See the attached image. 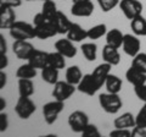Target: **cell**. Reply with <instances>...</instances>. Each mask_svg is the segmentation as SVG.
<instances>
[{
    "mask_svg": "<svg viewBox=\"0 0 146 137\" xmlns=\"http://www.w3.org/2000/svg\"><path fill=\"white\" fill-rule=\"evenodd\" d=\"M82 135L84 137H100V131H99L96 125L90 124L89 122V124L85 126L83 132H82Z\"/></svg>",
    "mask_w": 146,
    "mask_h": 137,
    "instance_id": "35",
    "label": "cell"
},
{
    "mask_svg": "<svg viewBox=\"0 0 146 137\" xmlns=\"http://www.w3.org/2000/svg\"><path fill=\"white\" fill-rule=\"evenodd\" d=\"M9 127V118L7 114L1 111L0 113V132H5Z\"/></svg>",
    "mask_w": 146,
    "mask_h": 137,
    "instance_id": "39",
    "label": "cell"
},
{
    "mask_svg": "<svg viewBox=\"0 0 146 137\" xmlns=\"http://www.w3.org/2000/svg\"><path fill=\"white\" fill-rule=\"evenodd\" d=\"M73 3H80V1H89V0H72Z\"/></svg>",
    "mask_w": 146,
    "mask_h": 137,
    "instance_id": "47",
    "label": "cell"
},
{
    "mask_svg": "<svg viewBox=\"0 0 146 137\" xmlns=\"http://www.w3.org/2000/svg\"><path fill=\"white\" fill-rule=\"evenodd\" d=\"M131 137H146V129L140 126H134L131 129Z\"/></svg>",
    "mask_w": 146,
    "mask_h": 137,
    "instance_id": "41",
    "label": "cell"
},
{
    "mask_svg": "<svg viewBox=\"0 0 146 137\" xmlns=\"http://www.w3.org/2000/svg\"><path fill=\"white\" fill-rule=\"evenodd\" d=\"M34 31H35V38H39V39L52 38L57 34L56 28H55L54 25L50 21L45 22L43 25L34 26Z\"/></svg>",
    "mask_w": 146,
    "mask_h": 137,
    "instance_id": "15",
    "label": "cell"
},
{
    "mask_svg": "<svg viewBox=\"0 0 146 137\" xmlns=\"http://www.w3.org/2000/svg\"><path fill=\"white\" fill-rule=\"evenodd\" d=\"M68 126L71 127V130L76 134H82L83 130L85 129V126L89 124V118L88 115L82 111V110H76L70 114L68 116Z\"/></svg>",
    "mask_w": 146,
    "mask_h": 137,
    "instance_id": "5",
    "label": "cell"
},
{
    "mask_svg": "<svg viewBox=\"0 0 146 137\" xmlns=\"http://www.w3.org/2000/svg\"><path fill=\"white\" fill-rule=\"evenodd\" d=\"M55 49L58 53H61L65 58H74L77 55V48L73 45V42L68 38H62L56 40L55 43Z\"/></svg>",
    "mask_w": 146,
    "mask_h": 137,
    "instance_id": "14",
    "label": "cell"
},
{
    "mask_svg": "<svg viewBox=\"0 0 146 137\" xmlns=\"http://www.w3.org/2000/svg\"><path fill=\"white\" fill-rule=\"evenodd\" d=\"M9 65V58L6 54H0V70L6 68Z\"/></svg>",
    "mask_w": 146,
    "mask_h": 137,
    "instance_id": "44",
    "label": "cell"
},
{
    "mask_svg": "<svg viewBox=\"0 0 146 137\" xmlns=\"http://www.w3.org/2000/svg\"><path fill=\"white\" fill-rule=\"evenodd\" d=\"M27 1H32V0H27Z\"/></svg>",
    "mask_w": 146,
    "mask_h": 137,
    "instance_id": "49",
    "label": "cell"
},
{
    "mask_svg": "<svg viewBox=\"0 0 146 137\" xmlns=\"http://www.w3.org/2000/svg\"><path fill=\"white\" fill-rule=\"evenodd\" d=\"M34 49L35 48L33 47V44L28 40H15L12 44L13 54L21 60H28Z\"/></svg>",
    "mask_w": 146,
    "mask_h": 137,
    "instance_id": "10",
    "label": "cell"
},
{
    "mask_svg": "<svg viewBox=\"0 0 146 137\" xmlns=\"http://www.w3.org/2000/svg\"><path fill=\"white\" fill-rule=\"evenodd\" d=\"M16 76L18 79H34L36 76V68L34 66H32L29 62L23 64L17 68L16 71Z\"/></svg>",
    "mask_w": 146,
    "mask_h": 137,
    "instance_id": "30",
    "label": "cell"
},
{
    "mask_svg": "<svg viewBox=\"0 0 146 137\" xmlns=\"http://www.w3.org/2000/svg\"><path fill=\"white\" fill-rule=\"evenodd\" d=\"M50 22L54 25V27L56 28L57 34H67L68 30L72 25V22L68 20V17L61 11H57L52 16V19L50 20Z\"/></svg>",
    "mask_w": 146,
    "mask_h": 137,
    "instance_id": "12",
    "label": "cell"
},
{
    "mask_svg": "<svg viewBox=\"0 0 146 137\" xmlns=\"http://www.w3.org/2000/svg\"><path fill=\"white\" fill-rule=\"evenodd\" d=\"M82 77H83V74H82L79 66L72 65L66 70V81L70 82L71 85L77 86L80 82Z\"/></svg>",
    "mask_w": 146,
    "mask_h": 137,
    "instance_id": "27",
    "label": "cell"
},
{
    "mask_svg": "<svg viewBox=\"0 0 146 137\" xmlns=\"http://www.w3.org/2000/svg\"><path fill=\"white\" fill-rule=\"evenodd\" d=\"M94 9H95L94 4L91 3V0H89V1L73 3L71 7V12L76 17H89L93 15Z\"/></svg>",
    "mask_w": 146,
    "mask_h": 137,
    "instance_id": "13",
    "label": "cell"
},
{
    "mask_svg": "<svg viewBox=\"0 0 146 137\" xmlns=\"http://www.w3.org/2000/svg\"><path fill=\"white\" fill-rule=\"evenodd\" d=\"M145 105H146V103H145Z\"/></svg>",
    "mask_w": 146,
    "mask_h": 137,
    "instance_id": "50",
    "label": "cell"
},
{
    "mask_svg": "<svg viewBox=\"0 0 146 137\" xmlns=\"http://www.w3.org/2000/svg\"><path fill=\"white\" fill-rule=\"evenodd\" d=\"M48 55H49V53H46V52L34 49V52L32 53V55L28 59V62L32 66H34L35 68H40V70H42L43 67L48 65Z\"/></svg>",
    "mask_w": 146,
    "mask_h": 137,
    "instance_id": "20",
    "label": "cell"
},
{
    "mask_svg": "<svg viewBox=\"0 0 146 137\" xmlns=\"http://www.w3.org/2000/svg\"><path fill=\"white\" fill-rule=\"evenodd\" d=\"M6 83H7V75L3 70H0V89L5 88Z\"/></svg>",
    "mask_w": 146,
    "mask_h": 137,
    "instance_id": "45",
    "label": "cell"
},
{
    "mask_svg": "<svg viewBox=\"0 0 146 137\" xmlns=\"http://www.w3.org/2000/svg\"><path fill=\"white\" fill-rule=\"evenodd\" d=\"M10 36L15 40H29L35 38L34 25L23 21H16L10 27Z\"/></svg>",
    "mask_w": 146,
    "mask_h": 137,
    "instance_id": "2",
    "label": "cell"
},
{
    "mask_svg": "<svg viewBox=\"0 0 146 137\" xmlns=\"http://www.w3.org/2000/svg\"><path fill=\"white\" fill-rule=\"evenodd\" d=\"M63 108H65V102H62V100H57V99L44 104V107H43V116H44L45 122H46L48 125H52L54 122L57 120L58 115L63 111Z\"/></svg>",
    "mask_w": 146,
    "mask_h": 137,
    "instance_id": "3",
    "label": "cell"
},
{
    "mask_svg": "<svg viewBox=\"0 0 146 137\" xmlns=\"http://www.w3.org/2000/svg\"><path fill=\"white\" fill-rule=\"evenodd\" d=\"M88 33V39H91V40H95V39H99L106 36L107 33V27L105 24H99V25H95L93 26L91 28H89L86 31Z\"/></svg>",
    "mask_w": 146,
    "mask_h": 137,
    "instance_id": "31",
    "label": "cell"
},
{
    "mask_svg": "<svg viewBox=\"0 0 146 137\" xmlns=\"http://www.w3.org/2000/svg\"><path fill=\"white\" fill-rule=\"evenodd\" d=\"M105 86H106L107 92L110 93H119L123 86V82L118 76L110 74L107 76L106 81H105Z\"/></svg>",
    "mask_w": 146,
    "mask_h": 137,
    "instance_id": "24",
    "label": "cell"
},
{
    "mask_svg": "<svg viewBox=\"0 0 146 137\" xmlns=\"http://www.w3.org/2000/svg\"><path fill=\"white\" fill-rule=\"evenodd\" d=\"M99 104L107 114H117L123 107V102L118 93H101L99 95Z\"/></svg>",
    "mask_w": 146,
    "mask_h": 137,
    "instance_id": "1",
    "label": "cell"
},
{
    "mask_svg": "<svg viewBox=\"0 0 146 137\" xmlns=\"http://www.w3.org/2000/svg\"><path fill=\"white\" fill-rule=\"evenodd\" d=\"M102 59L105 62H108L110 65L116 66L121 62V54L117 48L106 44L102 49Z\"/></svg>",
    "mask_w": 146,
    "mask_h": 137,
    "instance_id": "16",
    "label": "cell"
},
{
    "mask_svg": "<svg viewBox=\"0 0 146 137\" xmlns=\"http://www.w3.org/2000/svg\"><path fill=\"white\" fill-rule=\"evenodd\" d=\"M20 97H31L34 93V83L31 79H18Z\"/></svg>",
    "mask_w": 146,
    "mask_h": 137,
    "instance_id": "25",
    "label": "cell"
},
{
    "mask_svg": "<svg viewBox=\"0 0 146 137\" xmlns=\"http://www.w3.org/2000/svg\"><path fill=\"white\" fill-rule=\"evenodd\" d=\"M134 93L138 97V99L143 100L144 103H146V83L144 85H139L134 87Z\"/></svg>",
    "mask_w": 146,
    "mask_h": 137,
    "instance_id": "38",
    "label": "cell"
},
{
    "mask_svg": "<svg viewBox=\"0 0 146 137\" xmlns=\"http://www.w3.org/2000/svg\"><path fill=\"white\" fill-rule=\"evenodd\" d=\"M111 137H131V130L130 129H116L110 132Z\"/></svg>",
    "mask_w": 146,
    "mask_h": 137,
    "instance_id": "37",
    "label": "cell"
},
{
    "mask_svg": "<svg viewBox=\"0 0 146 137\" xmlns=\"http://www.w3.org/2000/svg\"><path fill=\"white\" fill-rule=\"evenodd\" d=\"M96 1L104 12H108L113 10L117 5H119L121 0H96Z\"/></svg>",
    "mask_w": 146,
    "mask_h": 137,
    "instance_id": "34",
    "label": "cell"
},
{
    "mask_svg": "<svg viewBox=\"0 0 146 137\" xmlns=\"http://www.w3.org/2000/svg\"><path fill=\"white\" fill-rule=\"evenodd\" d=\"M67 38L70 40H72V42L79 43V42H82V40L88 38V33H86V30H84L80 25L72 22L70 30H68V32H67Z\"/></svg>",
    "mask_w": 146,
    "mask_h": 137,
    "instance_id": "19",
    "label": "cell"
},
{
    "mask_svg": "<svg viewBox=\"0 0 146 137\" xmlns=\"http://www.w3.org/2000/svg\"><path fill=\"white\" fill-rule=\"evenodd\" d=\"M123 52H124L128 56L134 58L136 54L140 53V48H141V42L138 36L135 34H124V39H123V44H122Z\"/></svg>",
    "mask_w": 146,
    "mask_h": 137,
    "instance_id": "9",
    "label": "cell"
},
{
    "mask_svg": "<svg viewBox=\"0 0 146 137\" xmlns=\"http://www.w3.org/2000/svg\"><path fill=\"white\" fill-rule=\"evenodd\" d=\"M130 28L133 33L138 37H145L146 36V19L143 15H139L130 20Z\"/></svg>",
    "mask_w": 146,
    "mask_h": 137,
    "instance_id": "23",
    "label": "cell"
},
{
    "mask_svg": "<svg viewBox=\"0 0 146 137\" xmlns=\"http://www.w3.org/2000/svg\"><path fill=\"white\" fill-rule=\"evenodd\" d=\"M113 126L116 129H133L135 126V116L131 113L127 111L115 119Z\"/></svg>",
    "mask_w": 146,
    "mask_h": 137,
    "instance_id": "21",
    "label": "cell"
},
{
    "mask_svg": "<svg viewBox=\"0 0 146 137\" xmlns=\"http://www.w3.org/2000/svg\"><path fill=\"white\" fill-rule=\"evenodd\" d=\"M7 52V43L5 40V37L0 33V54H6Z\"/></svg>",
    "mask_w": 146,
    "mask_h": 137,
    "instance_id": "43",
    "label": "cell"
},
{
    "mask_svg": "<svg viewBox=\"0 0 146 137\" xmlns=\"http://www.w3.org/2000/svg\"><path fill=\"white\" fill-rule=\"evenodd\" d=\"M111 67L112 65H110L108 62H102L100 64V65H98L96 67L94 68V71L91 72V75L94 76V79L96 80V82L100 85V87H102V86L105 85V81H106L107 76L111 74Z\"/></svg>",
    "mask_w": 146,
    "mask_h": 137,
    "instance_id": "18",
    "label": "cell"
},
{
    "mask_svg": "<svg viewBox=\"0 0 146 137\" xmlns=\"http://www.w3.org/2000/svg\"><path fill=\"white\" fill-rule=\"evenodd\" d=\"M119 9L128 20H133L134 17L143 13L144 6L139 0H121Z\"/></svg>",
    "mask_w": 146,
    "mask_h": 137,
    "instance_id": "7",
    "label": "cell"
},
{
    "mask_svg": "<svg viewBox=\"0 0 146 137\" xmlns=\"http://www.w3.org/2000/svg\"><path fill=\"white\" fill-rule=\"evenodd\" d=\"M80 50L83 53L84 58L88 61H95L98 56V45L90 42V43H83L80 47Z\"/></svg>",
    "mask_w": 146,
    "mask_h": 137,
    "instance_id": "29",
    "label": "cell"
},
{
    "mask_svg": "<svg viewBox=\"0 0 146 137\" xmlns=\"http://www.w3.org/2000/svg\"><path fill=\"white\" fill-rule=\"evenodd\" d=\"M131 66L146 74V53H138L131 60Z\"/></svg>",
    "mask_w": 146,
    "mask_h": 137,
    "instance_id": "33",
    "label": "cell"
},
{
    "mask_svg": "<svg viewBox=\"0 0 146 137\" xmlns=\"http://www.w3.org/2000/svg\"><path fill=\"white\" fill-rule=\"evenodd\" d=\"M0 5L16 9L22 5V0H0Z\"/></svg>",
    "mask_w": 146,
    "mask_h": 137,
    "instance_id": "40",
    "label": "cell"
},
{
    "mask_svg": "<svg viewBox=\"0 0 146 137\" xmlns=\"http://www.w3.org/2000/svg\"><path fill=\"white\" fill-rule=\"evenodd\" d=\"M48 21L49 20L45 17V15L43 12H38L34 16V19H33V25L34 26H39V25H43V24H45V22H48Z\"/></svg>",
    "mask_w": 146,
    "mask_h": 137,
    "instance_id": "42",
    "label": "cell"
},
{
    "mask_svg": "<svg viewBox=\"0 0 146 137\" xmlns=\"http://www.w3.org/2000/svg\"><path fill=\"white\" fill-rule=\"evenodd\" d=\"M5 108H6V100L0 95V113L5 110Z\"/></svg>",
    "mask_w": 146,
    "mask_h": 137,
    "instance_id": "46",
    "label": "cell"
},
{
    "mask_svg": "<svg viewBox=\"0 0 146 137\" xmlns=\"http://www.w3.org/2000/svg\"><path fill=\"white\" fill-rule=\"evenodd\" d=\"M16 22L15 9L0 5V30H10Z\"/></svg>",
    "mask_w": 146,
    "mask_h": 137,
    "instance_id": "11",
    "label": "cell"
},
{
    "mask_svg": "<svg viewBox=\"0 0 146 137\" xmlns=\"http://www.w3.org/2000/svg\"><path fill=\"white\" fill-rule=\"evenodd\" d=\"M42 79L49 85H55L58 81V68L46 65L42 68Z\"/></svg>",
    "mask_w": 146,
    "mask_h": 137,
    "instance_id": "26",
    "label": "cell"
},
{
    "mask_svg": "<svg viewBox=\"0 0 146 137\" xmlns=\"http://www.w3.org/2000/svg\"><path fill=\"white\" fill-rule=\"evenodd\" d=\"M48 65L52 66L55 68H58V70L65 68V66H66L65 56H63L61 53H58L57 50L56 52L49 53V55H48Z\"/></svg>",
    "mask_w": 146,
    "mask_h": 137,
    "instance_id": "28",
    "label": "cell"
},
{
    "mask_svg": "<svg viewBox=\"0 0 146 137\" xmlns=\"http://www.w3.org/2000/svg\"><path fill=\"white\" fill-rule=\"evenodd\" d=\"M77 87L74 85H71L67 81H57L54 85L52 89V97L57 100H62L65 102L68 98H71V95L76 92Z\"/></svg>",
    "mask_w": 146,
    "mask_h": 137,
    "instance_id": "6",
    "label": "cell"
},
{
    "mask_svg": "<svg viewBox=\"0 0 146 137\" xmlns=\"http://www.w3.org/2000/svg\"><path fill=\"white\" fill-rule=\"evenodd\" d=\"M101 88L100 85L94 79V76L91 74H86L82 77V80L78 85H77V89L80 93H84L86 95H94Z\"/></svg>",
    "mask_w": 146,
    "mask_h": 137,
    "instance_id": "8",
    "label": "cell"
},
{
    "mask_svg": "<svg viewBox=\"0 0 146 137\" xmlns=\"http://www.w3.org/2000/svg\"><path fill=\"white\" fill-rule=\"evenodd\" d=\"M125 79L130 85H133L134 87L139 85L146 83V74H144L143 71L138 70L134 66H130L125 72Z\"/></svg>",
    "mask_w": 146,
    "mask_h": 137,
    "instance_id": "17",
    "label": "cell"
},
{
    "mask_svg": "<svg viewBox=\"0 0 146 137\" xmlns=\"http://www.w3.org/2000/svg\"><path fill=\"white\" fill-rule=\"evenodd\" d=\"M58 10H57V6L52 0H46V1L43 3V7H42V12L45 15V17L50 21L52 19V16L56 13Z\"/></svg>",
    "mask_w": 146,
    "mask_h": 137,
    "instance_id": "32",
    "label": "cell"
},
{
    "mask_svg": "<svg viewBox=\"0 0 146 137\" xmlns=\"http://www.w3.org/2000/svg\"><path fill=\"white\" fill-rule=\"evenodd\" d=\"M32 1H34V0H32ZM40 1H43V3H44V1H46V0H40Z\"/></svg>",
    "mask_w": 146,
    "mask_h": 137,
    "instance_id": "48",
    "label": "cell"
},
{
    "mask_svg": "<svg viewBox=\"0 0 146 137\" xmlns=\"http://www.w3.org/2000/svg\"><path fill=\"white\" fill-rule=\"evenodd\" d=\"M123 39H124V34H123L118 28H112V30L107 31V33H106V44L119 49L122 47V44H123Z\"/></svg>",
    "mask_w": 146,
    "mask_h": 137,
    "instance_id": "22",
    "label": "cell"
},
{
    "mask_svg": "<svg viewBox=\"0 0 146 137\" xmlns=\"http://www.w3.org/2000/svg\"><path fill=\"white\" fill-rule=\"evenodd\" d=\"M135 126L145 127L146 129V105L144 104V107L140 109L139 113L135 116Z\"/></svg>",
    "mask_w": 146,
    "mask_h": 137,
    "instance_id": "36",
    "label": "cell"
},
{
    "mask_svg": "<svg viewBox=\"0 0 146 137\" xmlns=\"http://www.w3.org/2000/svg\"><path fill=\"white\" fill-rule=\"evenodd\" d=\"M36 110V107L34 102L29 97H20L15 105V111L20 119L27 120L34 114Z\"/></svg>",
    "mask_w": 146,
    "mask_h": 137,
    "instance_id": "4",
    "label": "cell"
}]
</instances>
